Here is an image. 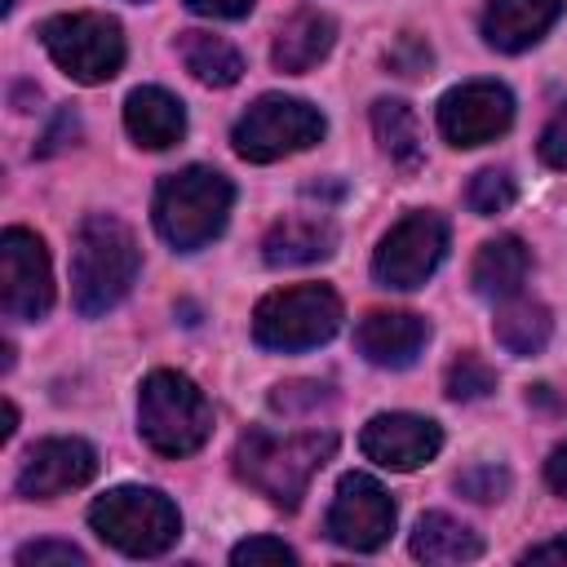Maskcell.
<instances>
[{"mask_svg":"<svg viewBox=\"0 0 567 567\" xmlns=\"http://www.w3.org/2000/svg\"><path fill=\"white\" fill-rule=\"evenodd\" d=\"M337 452V434L328 430H297V434H275V430H244L230 465L235 478L248 483L257 496H266L279 509H297L310 478L328 465V456Z\"/></svg>","mask_w":567,"mask_h":567,"instance_id":"obj_1","label":"cell"},{"mask_svg":"<svg viewBox=\"0 0 567 567\" xmlns=\"http://www.w3.org/2000/svg\"><path fill=\"white\" fill-rule=\"evenodd\" d=\"M137 270H142V252L120 217L93 213L80 221L71 248V301L84 319L115 310L137 284Z\"/></svg>","mask_w":567,"mask_h":567,"instance_id":"obj_2","label":"cell"},{"mask_svg":"<svg viewBox=\"0 0 567 567\" xmlns=\"http://www.w3.org/2000/svg\"><path fill=\"white\" fill-rule=\"evenodd\" d=\"M230 204H235V186L226 173L208 164H186L159 182L151 213L164 244H173L177 252H199L226 230Z\"/></svg>","mask_w":567,"mask_h":567,"instance_id":"obj_3","label":"cell"},{"mask_svg":"<svg viewBox=\"0 0 567 567\" xmlns=\"http://www.w3.org/2000/svg\"><path fill=\"white\" fill-rule=\"evenodd\" d=\"M137 434L159 456H190L213 434V403L182 372H151L137 390Z\"/></svg>","mask_w":567,"mask_h":567,"instance_id":"obj_4","label":"cell"},{"mask_svg":"<svg viewBox=\"0 0 567 567\" xmlns=\"http://www.w3.org/2000/svg\"><path fill=\"white\" fill-rule=\"evenodd\" d=\"M89 523L111 549H120L128 558H155V554L173 549L182 536L177 505L159 487H137V483L111 487L106 496H97L89 505Z\"/></svg>","mask_w":567,"mask_h":567,"instance_id":"obj_5","label":"cell"},{"mask_svg":"<svg viewBox=\"0 0 567 567\" xmlns=\"http://www.w3.org/2000/svg\"><path fill=\"white\" fill-rule=\"evenodd\" d=\"M341 328V297L328 284H292L257 301L252 310V341L261 350H315L332 341Z\"/></svg>","mask_w":567,"mask_h":567,"instance_id":"obj_6","label":"cell"},{"mask_svg":"<svg viewBox=\"0 0 567 567\" xmlns=\"http://www.w3.org/2000/svg\"><path fill=\"white\" fill-rule=\"evenodd\" d=\"M323 111L310 106L306 97H284V93H266L257 97L239 120H235V155L248 164H275L284 155H297L306 146H315L323 137Z\"/></svg>","mask_w":567,"mask_h":567,"instance_id":"obj_7","label":"cell"},{"mask_svg":"<svg viewBox=\"0 0 567 567\" xmlns=\"http://www.w3.org/2000/svg\"><path fill=\"white\" fill-rule=\"evenodd\" d=\"M40 44L75 84H106L124 66V27L106 13H58L40 27Z\"/></svg>","mask_w":567,"mask_h":567,"instance_id":"obj_8","label":"cell"},{"mask_svg":"<svg viewBox=\"0 0 567 567\" xmlns=\"http://www.w3.org/2000/svg\"><path fill=\"white\" fill-rule=\"evenodd\" d=\"M443 257H447V221L439 213H430V208H416V213L399 217L385 230V239L377 244L372 279L381 288L408 292V288H421L439 270Z\"/></svg>","mask_w":567,"mask_h":567,"instance_id":"obj_9","label":"cell"},{"mask_svg":"<svg viewBox=\"0 0 567 567\" xmlns=\"http://www.w3.org/2000/svg\"><path fill=\"white\" fill-rule=\"evenodd\" d=\"M0 306L18 323H35L53 306V266L35 230L9 226L0 235Z\"/></svg>","mask_w":567,"mask_h":567,"instance_id":"obj_10","label":"cell"},{"mask_svg":"<svg viewBox=\"0 0 567 567\" xmlns=\"http://www.w3.org/2000/svg\"><path fill=\"white\" fill-rule=\"evenodd\" d=\"M328 536L354 554H372L390 540L394 532V501L390 492L372 478V474H341L337 492H332V505H328Z\"/></svg>","mask_w":567,"mask_h":567,"instance_id":"obj_11","label":"cell"},{"mask_svg":"<svg viewBox=\"0 0 567 567\" xmlns=\"http://www.w3.org/2000/svg\"><path fill=\"white\" fill-rule=\"evenodd\" d=\"M514 124V93L496 80H465L439 102V133L452 146H487Z\"/></svg>","mask_w":567,"mask_h":567,"instance_id":"obj_12","label":"cell"},{"mask_svg":"<svg viewBox=\"0 0 567 567\" xmlns=\"http://www.w3.org/2000/svg\"><path fill=\"white\" fill-rule=\"evenodd\" d=\"M97 474V452L84 439H40L27 447L18 470V496L22 501H53L62 492L84 487Z\"/></svg>","mask_w":567,"mask_h":567,"instance_id":"obj_13","label":"cell"},{"mask_svg":"<svg viewBox=\"0 0 567 567\" xmlns=\"http://www.w3.org/2000/svg\"><path fill=\"white\" fill-rule=\"evenodd\" d=\"M359 447H363V456L372 465L403 474V470H416V465H425V461L439 456L443 430H439V421L416 416V412H377L363 425Z\"/></svg>","mask_w":567,"mask_h":567,"instance_id":"obj_14","label":"cell"},{"mask_svg":"<svg viewBox=\"0 0 567 567\" xmlns=\"http://www.w3.org/2000/svg\"><path fill=\"white\" fill-rule=\"evenodd\" d=\"M430 341V323L412 310H368L354 328V346L372 368H412Z\"/></svg>","mask_w":567,"mask_h":567,"instance_id":"obj_15","label":"cell"},{"mask_svg":"<svg viewBox=\"0 0 567 567\" xmlns=\"http://www.w3.org/2000/svg\"><path fill=\"white\" fill-rule=\"evenodd\" d=\"M558 13H563V0H487L483 40L501 53H523L545 40Z\"/></svg>","mask_w":567,"mask_h":567,"instance_id":"obj_16","label":"cell"},{"mask_svg":"<svg viewBox=\"0 0 567 567\" xmlns=\"http://www.w3.org/2000/svg\"><path fill=\"white\" fill-rule=\"evenodd\" d=\"M124 128L142 151H168L186 137V106L159 84L133 89L124 97Z\"/></svg>","mask_w":567,"mask_h":567,"instance_id":"obj_17","label":"cell"},{"mask_svg":"<svg viewBox=\"0 0 567 567\" xmlns=\"http://www.w3.org/2000/svg\"><path fill=\"white\" fill-rule=\"evenodd\" d=\"M337 44V22L323 9H297L292 18L279 22L275 44H270V62L284 75H301L310 66H319Z\"/></svg>","mask_w":567,"mask_h":567,"instance_id":"obj_18","label":"cell"},{"mask_svg":"<svg viewBox=\"0 0 567 567\" xmlns=\"http://www.w3.org/2000/svg\"><path fill=\"white\" fill-rule=\"evenodd\" d=\"M337 226L328 217H284L266 230L261 257L266 266H315L337 252Z\"/></svg>","mask_w":567,"mask_h":567,"instance_id":"obj_19","label":"cell"},{"mask_svg":"<svg viewBox=\"0 0 567 567\" xmlns=\"http://www.w3.org/2000/svg\"><path fill=\"white\" fill-rule=\"evenodd\" d=\"M532 270V252L518 235H496L487 239L478 252H474V266H470V284L478 297L487 301H505V297H518L523 279Z\"/></svg>","mask_w":567,"mask_h":567,"instance_id":"obj_20","label":"cell"},{"mask_svg":"<svg viewBox=\"0 0 567 567\" xmlns=\"http://www.w3.org/2000/svg\"><path fill=\"white\" fill-rule=\"evenodd\" d=\"M372 137L381 146V155L403 168L416 173L425 159V142H421V120L403 97H377L372 102Z\"/></svg>","mask_w":567,"mask_h":567,"instance_id":"obj_21","label":"cell"},{"mask_svg":"<svg viewBox=\"0 0 567 567\" xmlns=\"http://www.w3.org/2000/svg\"><path fill=\"white\" fill-rule=\"evenodd\" d=\"M478 554H483L478 532L443 509L421 514L412 527V558H421V563H474Z\"/></svg>","mask_w":567,"mask_h":567,"instance_id":"obj_22","label":"cell"},{"mask_svg":"<svg viewBox=\"0 0 567 567\" xmlns=\"http://www.w3.org/2000/svg\"><path fill=\"white\" fill-rule=\"evenodd\" d=\"M492 332H496V341H501L509 354L527 359V354H540V350L549 346V337H554V315H549V306H540V301L505 297V301L496 306Z\"/></svg>","mask_w":567,"mask_h":567,"instance_id":"obj_23","label":"cell"},{"mask_svg":"<svg viewBox=\"0 0 567 567\" xmlns=\"http://www.w3.org/2000/svg\"><path fill=\"white\" fill-rule=\"evenodd\" d=\"M177 53L186 62V71L208 84V89H230L244 75V58L230 40L213 35V31H182L177 35Z\"/></svg>","mask_w":567,"mask_h":567,"instance_id":"obj_24","label":"cell"},{"mask_svg":"<svg viewBox=\"0 0 567 567\" xmlns=\"http://www.w3.org/2000/svg\"><path fill=\"white\" fill-rule=\"evenodd\" d=\"M443 385H447V394H452L456 403H474V399H487V394L496 390V368H492L487 359H478L474 350H465V354H456V359L447 363Z\"/></svg>","mask_w":567,"mask_h":567,"instance_id":"obj_25","label":"cell"},{"mask_svg":"<svg viewBox=\"0 0 567 567\" xmlns=\"http://www.w3.org/2000/svg\"><path fill=\"white\" fill-rule=\"evenodd\" d=\"M514 199H518V182L509 177V168H483V173L470 177V190H465L470 213L496 217V213H505Z\"/></svg>","mask_w":567,"mask_h":567,"instance_id":"obj_26","label":"cell"},{"mask_svg":"<svg viewBox=\"0 0 567 567\" xmlns=\"http://www.w3.org/2000/svg\"><path fill=\"white\" fill-rule=\"evenodd\" d=\"M456 492L478 501V505H492V501H501L509 492V474L501 465H470V470L456 474Z\"/></svg>","mask_w":567,"mask_h":567,"instance_id":"obj_27","label":"cell"},{"mask_svg":"<svg viewBox=\"0 0 567 567\" xmlns=\"http://www.w3.org/2000/svg\"><path fill=\"white\" fill-rule=\"evenodd\" d=\"M44 563H62V567L75 563V567H84L89 554L80 545H71V540H31V545L18 549V567H44Z\"/></svg>","mask_w":567,"mask_h":567,"instance_id":"obj_28","label":"cell"},{"mask_svg":"<svg viewBox=\"0 0 567 567\" xmlns=\"http://www.w3.org/2000/svg\"><path fill=\"white\" fill-rule=\"evenodd\" d=\"M434 62V53H430V44L421 40V35H399L390 49H385V66L394 71V75H421L425 66Z\"/></svg>","mask_w":567,"mask_h":567,"instance_id":"obj_29","label":"cell"},{"mask_svg":"<svg viewBox=\"0 0 567 567\" xmlns=\"http://www.w3.org/2000/svg\"><path fill=\"white\" fill-rule=\"evenodd\" d=\"M230 563L235 567H252V563H297V549L292 545H284V540H275V536H248V540H239L235 549H230Z\"/></svg>","mask_w":567,"mask_h":567,"instance_id":"obj_30","label":"cell"},{"mask_svg":"<svg viewBox=\"0 0 567 567\" xmlns=\"http://www.w3.org/2000/svg\"><path fill=\"white\" fill-rule=\"evenodd\" d=\"M319 403H328V385H319V381H288V385H275V394H270V408H279V412H310Z\"/></svg>","mask_w":567,"mask_h":567,"instance_id":"obj_31","label":"cell"},{"mask_svg":"<svg viewBox=\"0 0 567 567\" xmlns=\"http://www.w3.org/2000/svg\"><path fill=\"white\" fill-rule=\"evenodd\" d=\"M536 151H540V159H545L549 168L567 173V106H558V111H554V120L540 128Z\"/></svg>","mask_w":567,"mask_h":567,"instance_id":"obj_32","label":"cell"},{"mask_svg":"<svg viewBox=\"0 0 567 567\" xmlns=\"http://www.w3.org/2000/svg\"><path fill=\"white\" fill-rule=\"evenodd\" d=\"M75 133H80V120H75L71 111H58L53 128H49V133L40 137V146H35V151H40V155H53V151H62V146H66V142H71Z\"/></svg>","mask_w":567,"mask_h":567,"instance_id":"obj_33","label":"cell"},{"mask_svg":"<svg viewBox=\"0 0 567 567\" xmlns=\"http://www.w3.org/2000/svg\"><path fill=\"white\" fill-rule=\"evenodd\" d=\"M195 13H204V18H244L257 0H186Z\"/></svg>","mask_w":567,"mask_h":567,"instance_id":"obj_34","label":"cell"},{"mask_svg":"<svg viewBox=\"0 0 567 567\" xmlns=\"http://www.w3.org/2000/svg\"><path fill=\"white\" fill-rule=\"evenodd\" d=\"M523 563H563L567 567V536H554V540H540L523 554Z\"/></svg>","mask_w":567,"mask_h":567,"instance_id":"obj_35","label":"cell"},{"mask_svg":"<svg viewBox=\"0 0 567 567\" xmlns=\"http://www.w3.org/2000/svg\"><path fill=\"white\" fill-rule=\"evenodd\" d=\"M545 483H549L558 496H567V443H558V447L549 452V461H545Z\"/></svg>","mask_w":567,"mask_h":567,"instance_id":"obj_36","label":"cell"},{"mask_svg":"<svg viewBox=\"0 0 567 567\" xmlns=\"http://www.w3.org/2000/svg\"><path fill=\"white\" fill-rule=\"evenodd\" d=\"M13 430H18V408L4 403V439H13Z\"/></svg>","mask_w":567,"mask_h":567,"instance_id":"obj_37","label":"cell"}]
</instances>
